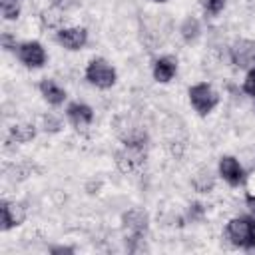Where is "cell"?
Here are the masks:
<instances>
[{
	"label": "cell",
	"instance_id": "cell-1",
	"mask_svg": "<svg viewBox=\"0 0 255 255\" xmlns=\"http://www.w3.org/2000/svg\"><path fill=\"white\" fill-rule=\"evenodd\" d=\"M86 80L96 86V88H102V90H108L116 84L118 80V74L116 70L104 60V58H94L90 60V64L86 66Z\"/></svg>",
	"mask_w": 255,
	"mask_h": 255
},
{
	"label": "cell",
	"instance_id": "cell-2",
	"mask_svg": "<svg viewBox=\"0 0 255 255\" xmlns=\"http://www.w3.org/2000/svg\"><path fill=\"white\" fill-rule=\"evenodd\" d=\"M187 94H189V102H191L193 110H195L199 116H207V114H211L213 108L219 104V96H217V92H215L209 84H205V82L191 86Z\"/></svg>",
	"mask_w": 255,
	"mask_h": 255
},
{
	"label": "cell",
	"instance_id": "cell-3",
	"mask_svg": "<svg viewBox=\"0 0 255 255\" xmlns=\"http://www.w3.org/2000/svg\"><path fill=\"white\" fill-rule=\"evenodd\" d=\"M225 235L231 245L235 247H249V235H251V217H233L229 219L225 227Z\"/></svg>",
	"mask_w": 255,
	"mask_h": 255
},
{
	"label": "cell",
	"instance_id": "cell-4",
	"mask_svg": "<svg viewBox=\"0 0 255 255\" xmlns=\"http://www.w3.org/2000/svg\"><path fill=\"white\" fill-rule=\"evenodd\" d=\"M229 54H231V62L235 68H241V70L253 68L255 66V40H247V38L235 40Z\"/></svg>",
	"mask_w": 255,
	"mask_h": 255
},
{
	"label": "cell",
	"instance_id": "cell-5",
	"mask_svg": "<svg viewBox=\"0 0 255 255\" xmlns=\"http://www.w3.org/2000/svg\"><path fill=\"white\" fill-rule=\"evenodd\" d=\"M122 225L129 241H137L143 237L147 229V215L141 209H129L122 215Z\"/></svg>",
	"mask_w": 255,
	"mask_h": 255
},
{
	"label": "cell",
	"instance_id": "cell-6",
	"mask_svg": "<svg viewBox=\"0 0 255 255\" xmlns=\"http://www.w3.org/2000/svg\"><path fill=\"white\" fill-rule=\"evenodd\" d=\"M18 60L26 66V68H42L46 64V50L42 48L40 42L32 40V42H24L16 48Z\"/></svg>",
	"mask_w": 255,
	"mask_h": 255
},
{
	"label": "cell",
	"instance_id": "cell-7",
	"mask_svg": "<svg viewBox=\"0 0 255 255\" xmlns=\"http://www.w3.org/2000/svg\"><path fill=\"white\" fill-rule=\"evenodd\" d=\"M143 159H145L143 145H129V143H126V147L116 153V163H118V167L124 173H129V171L137 169L143 163Z\"/></svg>",
	"mask_w": 255,
	"mask_h": 255
},
{
	"label": "cell",
	"instance_id": "cell-8",
	"mask_svg": "<svg viewBox=\"0 0 255 255\" xmlns=\"http://www.w3.org/2000/svg\"><path fill=\"white\" fill-rule=\"evenodd\" d=\"M219 175L231 187H239L245 183V169L233 155H223L219 159Z\"/></svg>",
	"mask_w": 255,
	"mask_h": 255
},
{
	"label": "cell",
	"instance_id": "cell-9",
	"mask_svg": "<svg viewBox=\"0 0 255 255\" xmlns=\"http://www.w3.org/2000/svg\"><path fill=\"white\" fill-rule=\"evenodd\" d=\"M26 219V209L20 203H12V201H2L0 203V229L8 231L16 225H20Z\"/></svg>",
	"mask_w": 255,
	"mask_h": 255
},
{
	"label": "cell",
	"instance_id": "cell-10",
	"mask_svg": "<svg viewBox=\"0 0 255 255\" xmlns=\"http://www.w3.org/2000/svg\"><path fill=\"white\" fill-rule=\"evenodd\" d=\"M56 40H58V44H62L68 50H82L88 42V32H86V28H80V26L60 28L56 32Z\"/></svg>",
	"mask_w": 255,
	"mask_h": 255
},
{
	"label": "cell",
	"instance_id": "cell-11",
	"mask_svg": "<svg viewBox=\"0 0 255 255\" xmlns=\"http://www.w3.org/2000/svg\"><path fill=\"white\" fill-rule=\"evenodd\" d=\"M66 116L68 120L76 126V128H86L92 124L94 120V110L88 106V104H82V102H72L66 110Z\"/></svg>",
	"mask_w": 255,
	"mask_h": 255
},
{
	"label": "cell",
	"instance_id": "cell-12",
	"mask_svg": "<svg viewBox=\"0 0 255 255\" xmlns=\"http://www.w3.org/2000/svg\"><path fill=\"white\" fill-rule=\"evenodd\" d=\"M177 72V60L173 56H161L153 64V80L159 84H167Z\"/></svg>",
	"mask_w": 255,
	"mask_h": 255
},
{
	"label": "cell",
	"instance_id": "cell-13",
	"mask_svg": "<svg viewBox=\"0 0 255 255\" xmlns=\"http://www.w3.org/2000/svg\"><path fill=\"white\" fill-rule=\"evenodd\" d=\"M40 94H42V98L50 104V106H60V104H64V100H66V92L54 82V80H42L40 82Z\"/></svg>",
	"mask_w": 255,
	"mask_h": 255
},
{
	"label": "cell",
	"instance_id": "cell-14",
	"mask_svg": "<svg viewBox=\"0 0 255 255\" xmlns=\"http://www.w3.org/2000/svg\"><path fill=\"white\" fill-rule=\"evenodd\" d=\"M179 32H181V38H183L185 42L195 40V38L199 36V20H197L195 16H187V18L181 22Z\"/></svg>",
	"mask_w": 255,
	"mask_h": 255
},
{
	"label": "cell",
	"instance_id": "cell-15",
	"mask_svg": "<svg viewBox=\"0 0 255 255\" xmlns=\"http://www.w3.org/2000/svg\"><path fill=\"white\" fill-rule=\"evenodd\" d=\"M34 135H36L34 126H12L10 128V137L16 139L18 143H26V141L34 139Z\"/></svg>",
	"mask_w": 255,
	"mask_h": 255
},
{
	"label": "cell",
	"instance_id": "cell-16",
	"mask_svg": "<svg viewBox=\"0 0 255 255\" xmlns=\"http://www.w3.org/2000/svg\"><path fill=\"white\" fill-rule=\"evenodd\" d=\"M193 187L199 191V193H207L211 187H213V175H211V171L209 169H203V171H199L195 177H193Z\"/></svg>",
	"mask_w": 255,
	"mask_h": 255
},
{
	"label": "cell",
	"instance_id": "cell-17",
	"mask_svg": "<svg viewBox=\"0 0 255 255\" xmlns=\"http://www.w3.org/2000/svg\"><path fill=\"white\" fill-rule=\"evenodd\" d=\"M22 0H0V10L6 20H16L20 16Z\"/></svg>",
	"mask_w": 255,
	"mask_h": 255
},
{
	"label": "cell",
	"instance_id": "cell-18",
	"mask_svg": "<svg viewBox=\"0 0 255 255\" xmlns=\"http://www.w3.org/2000/svg\"><path fill=\"white\" fill-rule=\"evenodd\" d=\"M62 12L58 8H50V10H44L42 12V24L48 26V28H58L60 22H62ZM60 30V28H58Z\"/></svg>",
	"mask_w": 255,
	"mask_h": 255
},
{
	"label": "cell",
	"instance_id": "cell-19",
	"mask_svg": "<svg viewBox=\"0 0 255 255\" xmlns=\"http://www.w3.org/2000/svg\"><path fill=\"white\" fill-rule=\"evenodd\" d=\"M199 4L209 16H217L225 8V0H199Z\"/></svg>",
	"mask_w": 255,
	"mask_h": 255
},
{
	"label": "cell",
	"instance_id": "cell-20",
	"mask_svg": "<svg viewBox=\"0 0 255 255\" xmlns=\"http://www.w3.org/2000/svg\"><path fill=\"white\" fill-rule=\"evenodd\" d=\"M243 92L249 94V96H255V66L249 68V72L243 80Z\"/></svg>",
	"mask_w": 255,
	"mask_h": 255
},
{
	"label": "cell",
	"instance_id": "cell-21",
	"mask_svg": "<svg viewBox=\"0 0 255 255\" xmlns=\"http://www.w3.org/2000/svg\"><path fill=\"white\" fill-rule=\"evenodd\" d=\"M189 215H191V219L201 217V215H203V205H201V203H193V205H189Z\"/></svg>",
	"mask_w": 255,
	"mask_h": 255
},
{
	"label": "cell",
	"instance_id": "cell-22",
	"mask_svg": "<svg viewBox=\"0 0 255 255\" xmlns=\"http://www.w3.org/2000/svg\"><path fill=\"white\" fill-rule=\"evenodd\" d=\"M46 129H50V131H58V129H60V122L54 120L52 116H48V118H46Z\"/></svg>",
	"mask_w": 255,
	"mask_h": 255
},
{
	"label": "cell",
	"instance_id": "cell-23",
	"mask_svg": "<svg viewBox=\"0 0 255 255\" xmlns=\"http://www.w3.org/2000/svg\"><path fill=\"white\" fill-rule=\"evenodd\" d=\"M50 253H74V247H64V245H58V247H52Z\"/></svg>",
	"mask_w": 255,
	"mask_h": 255
},
{
	"label": "cell",
	"instance_id": "cell-24",
	"mask_svg": "<svg viewBox=\"0 0 255 255\" xmlns=\"http://www.w3.org/2000/svg\"><path fill=\"white\" fill-rule=\"evenodd\" d=\"M247 249H255V219H251V235H249V247Z\"/></svg>",
	"mask_w": 255,
	"mask_h": 255
},
{
	"label": "cell",
	"instance_id": "cell-25",
	"mask_svg": "<svg viewBox=\"0 0 255 255\" xmlns=\"http://www.w3.org/2000/svg\"><path fill=\"white\" fill-rule=\"evenodd\" d=\"M245 203H247L249 209L255 213V195H253V193H247V195H245Z\"/></svg>",
	"mask_w": 255,
	"mask_h": 255
},
{
	"label": "cell",
	"instance_id": "cell-26",
	"mask_svg": "<svg viewBox=\"0 0 255 255\" xmlns=\"http://www.w3.org/2000/svg\"><path fill=\"white\" fill-rule=\"evenodd\" d=\"M151 2H157V4H163V2H167V0H151Z\"/></svg>",
	"mask_w": 255,
	"mask_h": 255
}]
</instances>
